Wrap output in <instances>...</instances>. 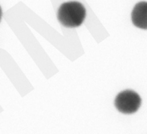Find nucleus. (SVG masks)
<instances>
[{
  "label": "nucleus",
  "instance_id": "4",
  "mask_svg": "<svg viewBox=\"0 0 147 134\" xmlns=\"http://www.w3.org/2000/svg\"><path fill=\"white\" fill-rule=\"evenodd\" d=\"M1 17H2V10H1V7H0V22H1Z\"/></svg>",
  "mask_w": 147,
  "mask_h": 134
},
{
  "label": "nucleus",
  "instance_id": "3",
  "mask_svg": "<svg viewBox=\"0 0 147 134\" xmlns=\"http://www.w3.org/2000/svg\"><path fill=\"white\" fill-rule=\"evenodd\" d=\"M131 21L135 27L147 30V1L138 2L131 12Z\"/></svg>",
  "mask_w": 147,
  "mask_h": 134
},
{
  "label": "nucleus",
  "instance_id": "1",
  "mask_svg": "<svg viewBox=\"0 0 147 134\" xmlns=\"http://www.w3.org/2000/svg\"><path fill=\"white\" fill-rule=\"evenodd\" d=\"M86 17V10L81 3L67 1L60 5L57 18L62 25L67 28H76L81 25Z\"/></svg>",
  "mask_w": 147,
  "mask_h": 134
},
{
  "label": "nucleus",
  "instance_id": "2",
  "mask_svg": "<svg viewBox=\"0 0 147 134\" xmlns=\"http://www.w3.org/2000/svg\"><path fill=\"white\" fill-rule=\"evenodd\" d=\"M115 107L123 114H133L138 111L142 105V98L136 92L126 90L121 92L116 97Z\"/></svg>",
  "mask_w": 147,
  "mask_h": 134
}]
</instances>
